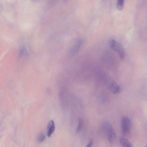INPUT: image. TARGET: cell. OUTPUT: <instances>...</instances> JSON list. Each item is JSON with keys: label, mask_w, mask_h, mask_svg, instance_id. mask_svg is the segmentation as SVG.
Wrapping results in <instances>:
<instances>
[{"label": "cell", "mask_w": 147, "mask_h": 147, "mask_svg": "<svg viewBox=\"0 0 147 147\" xmlns=\"http://www.w3.org/2000/svg\"><path fill=\"white\" fill-rule=\"evenodd\" d=\"M121 123L123 133L125 134H128L131 129V123L130 119L127 117H124L121 119Z\"/></svg>", "instance_id": "5b68a950"}, {"label": "cell", "mask_w": 147, "mask_h": 147, "mask_svg": "<svg viewBox=\"0 0 147 147\" xmlns=\"http://www.w3.org/2000/svg\"><path fill=\"white\" fill-rule=\"evenodd\" d=\"M45 135L43 133H41L38 136L37 141L39 142H42L45 140Z\"/></svg>", "instance_id": "30bf717a"}, {"label": "cell", "mask_w": 147, "mask_h": 147, "mask_svg": "<svg viewBox=\"0 0 147 147\" xmlns=\"http://www.w3.org/2000/svg\"><path fill=\"white\" fill-rule=\"evenodd\" d=\"M104 129L106 133L107 138L110 143H113L116 138V134L115 130L109 122H105L103 125Z\"/></svg>", "instance_id": "7a4b0ae2"}, {"label": "cell", "mask_w": 147, "mask_h": 147, "mask_svg": "<svg viewBox=\"0 0 147 147\" xmlns=\"http://www.w3.org/2000/svg\"><path fill=\"white\" fill-rule=\"evenodd\" d=\"M55 129V125L53 121L50 120L48 124L47 127V136L50 137Z\"/></svg>", "instance_id": "8992f818"}, {"label": "cell", "mask_w": 147, "mask_h": 147, "mask_svg": "<svg viewBox=\"0 0 147 147\" xmlns=\"http://www.w3.org/2000/svg\"><path fill=\"white\" fill-rule=\"evenodd\" d=\"M119 141L121 145L124 147H132L133 146L131 143L127 139L123 138L120 137Z\"/></svg>", "instance_id": "52a82bcc"}, {"label": "cell", "mask_w": 147, "mask_h": 147, "mask_svg": "<svg viewBox=\"0 0 147 147\" xmlns=\"http://www.w3.org/2000/svg\"><path fill=\"white\" fill-rule=\"evenodd\" d=\"M83 40L78 38L71 45L69 49V54L72 56L76 55L79 52L83 45Z\"/></svg>", "instance_id": "277c9868"}, {"label": "cell", "mask_w": 147, "mask_h": 147, "mask_svg": "<svg viewBox=\"0 0 147 147\" xmlns=\"http://www.w3.org/2000/svg\"><path fill=\"white\" fill-rule=\"evenodd\" d=\"M124 0H117V8L119 11L122 10L124 7Z\"/></svg>", "instance_id": "ba28073f"}, {"label": "cell", "mask_w": 147, "mask_h": 147, "mask_svg": "<svg viewBox=\"0 0 147 147\" xmlns=\"http://www.w3.org/2000/svg\"><path fill=\"white\" fill-rule=\"evenodd\" d=\"M83 125V120L82 118L78 119V125L76 130V133H78L81 129Z\"/></svg>", "instance_id": "9c48e42d"}, {"label": "cell", "mask_w": 147, "mask_h": 147, "mask_svg": "<svg viewBox=\"0 0 147 147\" xmlns=\"http://www.w3.org/2000/svg\"><path fill=\"white\" fill-rule=\"evenodd\" d=\"M103 80L105 85L111 93L116 94L120 92V89L119 86L108 75H105Z\"/></svg>", "instance_id": "6da1fadb"}, {"label": "cell", "mask_w": 147, "mask_h": 147, "mask_svg": "<svg viewBox=\"0 0 147 147\" xmlns=\"http://www.w3.org/2000/svg\"><path fill=\"white\" fill-rule=\"evenodd\" d=\"M93 141L91 139L90 140L89 143L87 144V147H91L92 144H93Z\"/></svg>", "instance_id": "8fae6325"}, {"label": "cell", "mask_w": 147, "mask_h": 147, "mask_svg": "<svg viewBox=\"0 0 147 147\" xmlns=\"http://www.w3.org/2000/svg\"><path fill=\"white\" fill-rule=\"evenodd\" d=\"M110 45L111 48L118 54L120 59H124L125 53L121 45L114 39L110 40Z\"/></svg>", "instance_id": "3957f363"}]
</instances>
